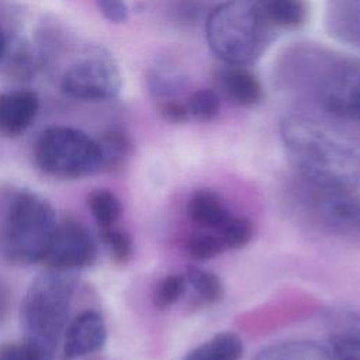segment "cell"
Instances as JSON below:
<instances>
[{"instance_id": "6da1fadb", "label": "cell", "mask_w": 360, "mask_h": 360, "mask_svg": "<svg viewBox=\"0 0 360 360\" xmlns=\"http://www.w3.org/2000/svg\"><path fill=\"white\" fill-rule=\"evenodd\" d=\"M273 79L277 90L294 101L360 124V59L300 41L280 51Z\"/></svg>"}, {"instance_id": "7a4b0ae2", "label": "cell", "mask_w": 360, "mask_h": 360, "mask_svg": "<svg viewBox=\"0 0 360 360\" xmlns=\"http://www.w3.org/2000/svg\"><path fill=\"white\" fill-rule=\"evenodd\" d=\"M280 134L292 166L312 186L346 191L360 187V145L301 115L283 118Z\"/></svg>"}, {"instance_id": "3957f363", "label": "cell", "mask_w": 360, "mask_h": 360, "mask_svg": "<svg viewBox=\"0 0 360 360\" xmlns=\"http://www.w3.org/2000/svg\"><path fill=\"white\" fill-rule=\"evenodd\" d=\"M77 281L76 271L51 267L32 280L21 305V326L34 353L55 357Z\"/></svg>"}, {"instance_id": "277c9868", "label": "cell", "mask_w": 360, "mask_h": 360, "mask_svg": "<svg viewBox=\"0 0 360 360\" xmlns=\"http://www.w3.org/2000/svg\"><path fill=\"white\" fill-rule=\"evenodd\" d=\"M204 24L210 49L228 65L255 63L276 34L253 0H224L214 4Z\"/></svg>"}, {"instance_id": "5b68a950", "label": "cell", "mask_w": 360, "mask_h": 360, "mask_svg": "<svg viewBox=\"0 0 360 360\" xmlns=\"http://www.w3.org/2000/svg\"><path fill=\"white\" fill-rule=\"evenodd\" d=\"M58 221L42 195L20 190L0 207V255L17 266L44 262Z\"/></svg>"}, {"instance_id": "8992f818", "label": "cell", "mask_w": 360, "mask_h": 360, "mask_svg": "<svg viewBox=\"0 0 360 360\" xmlns=\"http://www.w3.org/2000/svg\"><path fill=\"white\" fill-rule=\"evenodd\" d=\"M34 160L42 173L58 179H80L101 170L97 139L66 125L48 127L39 134Z\"/></svg>"}, {"instance_id": "52a82bcc", "label": "cell", "mask_w": 360, "mask_h": 360, "mask_svg": "<svg viewBox=\"0 0 360 360\" xmlns=\"http://www.w3.org/2000/svg\"><path fill=\"white\" fill-rule=\"evenodd\" d=\"M122 86L117 62L104 51H97L72 63L60 79L65 96L83 101H103L115 97Z\"/></svg>"}, {"instance_id": "ba28073f", "label": "cell", "mask_w": 360, "mask_h": 360, "mask_svg": "<svg viewBox=\"0 0 360 360\" xmlns=\"http://www.w3.org/2000/svg\"><path fill=\"white\" fill-rule=\"evenodd\" d=\"M97 255V248L87 228L76 219L58 222L44 262L51 269L77 271L90 266Z\"/></svg>"}, {"instance_id": "9c48e42d", "label": "cell", "mask_w": 360, "mask_h": 360, "mask_svg": "<svg viewBox=\"0 0 360 360\" xmlns=\"http://www.w3.org/2000/svg\"><path fill=\"white\" fill-rule=\"evenodd\" d=\"M107 339L103 316L93 309L77 315L65 329L63 360H76L101 349Z\"/></svg>"}, {"instance_id": "30bf717a", "label": "cell", "mask_w": 360, "mask_h": 360, "mask_svg": "<svg viewBox=\"0 0 360 360\" xmlns=\"http://www.w3.org/2000/svg\"><path fill=\"white\" fill-rule=\"evenodd\" d=\"M214 80L219 93L239 107L252 108L263 101V86L246 66L224 63L215 70Z\"/></svg>"}, {"instance_id": "8fae6325", "label": "cell", "mask_w": 360, "mask_h": 360, "mask_svg": "<svg viewBox=\"0 0 360 360\" xmlns=\"http://www.w3.org/2000/svg\"><path fill=\"white\" fill-rule=\"evenodd\" d=\"M39 110L38 94L30 89L0 93V134L8 138L24 134Z\"/></svg>"}, {"instance_id": "7c38bea8", "label": "cell", "mask_w": 360, "mask_h": 360, "mask_svg": "<svg viewBox=\"0 0 360 360\" xmlns=\"http://www.w3.org/2000/svg\"><path fill=\"white\" fill-rule=\"evenodd\" d=\"M315 208L319 217L338 229L360 231V198L346 190L318 188Z\"/></svg>"}, {"instance_id": "4fadbf2b", "label": "cell", "mask_w": 360, "mask_h": 360, "mask_svg": "<svg viewBox=\"0 0 360 360\" xmlns=\"http://www.w3.org/2000/svg\"><path fill=\"white\" fill-rule=\"evenodd\" d=\"M323 18L332 38L360 49V0H326Z\"/></svg>"}, {"instance_id": "5bb4252c", "label": "cell", "mask_w": 360, "mask_h": 360, "mask_svg": "<svg viewBox=\"0 0 360 360\" xmlns=\"http://www.w3.org/2000/svg\"><path fill=\"white\" fill-rule=\"evenodd\" d=\"M146 86L156 105L174 101H186L188 80L184 72L172 62H159L146 76Z\"/></svg>"}, {"instance_id": "9a60e30c", "label": "cell", "mask_w": 360, "mask_h": 360, "mask_svg": "<svg viewBox=\"0 0 360 360\" xmlns=\"http://www.w3.org/2000/svg\"><path fill=\"white\" fill-rule=\"evenodd\" d=\"M267 22L277 31H294L308 21L307 0H253Z\"/></svg>"}, {"instance_id": "2e32d148", "label": "cell", "mask_w": 360, "mask_h": 360, "mask_svg": "<svg viewBox=\"0 0 360 360\" xmlns=\"http://www.w3.org/2000/svg\"><path fill=\"white\" fill-rule=\"evenodd\" d=\"M190 218L202 228L218 231L231 217L221 197L208 188L197 190L187 202Z\"/></svg>"}, {"instance_id": "e0dca14e", "label": "cell", "mask_w": 360, "mask_h": 360, "mask_svg": "<svg viewBox=\"0 0 360 360\" xmlns=\"http://www.w3.org/2000/svg\"><path fill=\"white\" fill-rule=\"evenodd\" d=\"M255 360H335V356L318 343L292 340L263 349Z\"/></svg>"}, {"instance_id": "ac0fdd59", "label": "cell", "mask_w": 360, "mask_h": 360, "mask_svg": "<svg viewBox=\"0 0 360 360\" xmlns=\"http://www.w3.org/2000/svg\"><path fill=\"white\" fill-rule=\"evenodd\" d=\"M242 339L233 332H222L193 349L183 360H240Z\"/></svg>"}, {"instance_id": "d6986e66", "label": "cell", "mask_w": 360, "mask_h": 360, "mask_svg": "<svg viewBox=\"0 0 360 360\" xmlns=\"http://www.w3.org/2000/svg\"><path fill=\"white\" fill-rule=\"evenodd\" d=\"M3 60L6 62V73L15 80H30L39 69V56L24 39L8 42Z\"/></svg>"}, {"instance_id": "ffe728a7", "label": "cell", "mask_w": 360, "mask_h": 360, "mask_svg": "<svg viewBox=\"0 0 360 360\" xmlns=\"http://www.w3.org/2000/svg\"><path fill=\"white\" fill-rule=\"evenodd\" d=\"M101 172L118 170L132 153V142L129 136L120 129H110L97 138Z\"/></svg>"}, {"instance_id": "44dd1931", "label": "cell", "mask_w": 360, "mask_h": 360, "mask_svg": "<svg viewBox=\"0 0 360 360\" xmlns=\"http://www.w3.org/2000/svg\"><path fill=\"white\" fill-rule=\"evenodd\" d=\"M335 360H360V318L350 316L330 335Z\"/></svg>"}, {"instance_id": "7402d4cb", "label": "cell", "mask_w": 360, "mask_h": 360, "mask_svg": "<svg viewBox=\"0 0 360 360\" xmlns=\"http://www.w3.org/2000/svg\"><path fill=\"white\" fill-rule=\"evenodd\" d=\"M87 204L100 231L114 228L121 217V202L117 195L107 188H94L87 197Z\"/></svg>"}, {"instance_id": "603a6c76", "label": "cell", "mask_w": 360, "mask_h": 360, "mask_svg": "<svg viewBox=\"0 0 360 360\" xmlns=\"http://www.w3.org/2000/svg\"><path fill=\"white\" fill-rule=\"evenodd\" d=\"M212 7L208 0H167L165 13L177 25L194 27L205 22Z\"/></svg>"}, {"instance_id": "cb8c5ba5", "label": "cell", "mask_w": 360, "mask_h": 360, "mask_svg": "<svg viewBox=\"0 0 360 360\" xmlns=\"http://www.w3.org/2000/svg\"><path fill=\"white\" fill-rule=\"evenodd\" d=\"M190 120L198 122H210L215 120L221 111V97L217 90L201 87L190 91L186 98Z\"/></svg>"}, {"instance_id": "d4e9b609", "label": "cell", "mask_w": 360, "mask_h": 360, "mask_svg": "<svg viewBox=\"0 0 360 360\" xmlns=\"http://www.w3.org/2000/svg\"><path fill=\"white\" fill-rule=\"evenodd\" d=\"M184 278L186 284H188L201 300L207 302H217L222 298L224 287L214 273L200 267H188Z\"/></svg>"}, {"instance_id": "484cf974", "label": "cell", "mask_w": 360, "mask_h": 360, "mask_svg": "<svg viewBox=\"0 0 360 360\" xmlns=\"http://www.w3.org/2000/svg\"><path fill=\"white\" fill-rule=\"evenodd\" d=\"M217 233L222 239L225 248L240 249L250 242L253 235V226L248 218L235 217L231 214V217L217 231Z\"/></svg>"}, {"instance_id": "4316f807", "label": "cell", "mask_w": 360, "mask_h": 360, "mask_svg": "<svg viewBox=\"0 0 360 360\" xmlns=\"http://www.w3.org/2000/svg\"><path fill=\"white\" fill-rule=\"evenodd\" d=\"M188 255L197 260H207L218 256L225 248L218 233H197L186 243Z\"/></svg>"}, {"instance_id": "83f0119b", "label": "cell", "mask_w": 360, "mask_h": 360, "mask_svg": "<svg viewBox=\"0 0 360 360\" xmlns=\"http://www.w3.org/2000/svg\"><path fill=\"white\" fill-rule=\"evenodd\" d=\"M186 278L180 274H169L162 278L153 292V304L159 309H165L179 301L184 291Z\"/></svg>"}, {"instance_id": "f1b7e54d", "label": "cell", "mask_w": 360, "mask_h": 360, "mask_svg": "<svg viewBox=\"0 0 360 360\" xmlns=\"http://www.w3.org/2000/svg\"><path fill=\"white\" fill-rule=\"evenodd\" d=\"M103 239L105 242V245L110 249V253L112 256V259L120 263L124 264L127 263L131 256H132V240L129 238V235L124 231L114 228L101 231Z\"/></svg>"}, {"instance_id": "f546056e", "label": "cell", "mask_w": 360, "mask_h": 360, "mask_svg": "<svg viewBox=\"0 0 360 360\" xmlns=\"http://www.w3.org/2000/svg\"><path fill=\"white\" fill-rule=\"evenodd\" d=\"M103 17L112 24H122L128 20V6L125 0H96Z\"/></svg>"}, {"instance_id": "4dcf8cb0", "label": "cell", "mask_w": 360, "mask_h": 360, "mask_svg": "<svg viewBox=\"0 0 360 360\" xmlns=\"http://www.w3.org/2000/svg\"><path fill=\"white\" fill-rule=\"evenodd\" d=\"M0 360H34V357L24 342H6L0 345Z\"/></svg>"}, {"instance_id": "1f68e13d", "label": "cell", "mask_w": 360, "mask_h": 360, "mask_svg": "<svg viewBox=\"0 0 360 360\" xmlns=\"http://www.w3.org/2000/svg\"><path fill=\"white\" fill-rule=\"evenodd\" d=\"M10 308V291L8 287L0 280V322L6 318Z\"/></svg>"}, {"instance_id": "d6a6232c", "label": "cell", "mask_w": 360, "mask_h": 360, "mask_svg": "<svg viewBox=\"0 0 360 360\" xmlns=\"http://www.w3.org/2000/svg\"><path fill=\"white\" fill-rule=\"evenodd\" d=\"M7 46H8V38H7L4 30L0 25V63L3 62V58H4L6 51H7Z\"/></svg>"}]
</instances>
